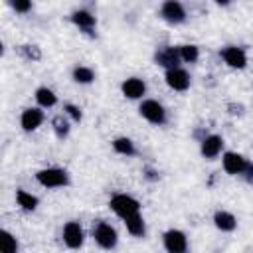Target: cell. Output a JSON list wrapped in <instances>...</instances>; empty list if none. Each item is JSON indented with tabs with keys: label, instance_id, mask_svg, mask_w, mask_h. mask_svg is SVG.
Masks as SVG:
<instances>
[{
	"label": "cell",
	"instance_id": "obj_1",
	"mask_svg": "<svg viewBox=\"0 0 253 253\" xmlns=\"http://www.w3.org/2000/svg\"><path fill=\"white\" fill-rule=\"evenodd\" d=\"M36 180L43 188H65L69 184V174L63 168L51 166V168H42L36 172Z\"/></svg>",
	"mask_w": 253,
	"mask_h": 253
},
{
	"label": "cell",
	"instance_id": "obj_2",
	"mask_svg": "<svg viewBox=\"0 0 253 253\" xmlns=\"http://www.w3.org/2000/svg\"><path fill=\"white\" fill-rule=\"evenodd\" d=\"M109 208L125 221L126 217L134 215V213H140V204L136 198L128 196V194H115L111 200H109Z\"/></svg>",
	"mask_w": 253,
	"mask_h": 253
},
{
	"label": "cell",
	"instance_id": "obj_3",
	"mask_svg": "<svg viewBox=\"0 0 253 253\" xmlns=\"http://www.w3.org/2000/svg\"><path fill=\"white\" fill-rule=\"evenodd\" d=\"M93 239H95V243H97L101 249H105V251L115 249L117 243H119L117 229H115L111 223H107V221H97V223L93 225Z\"/></svg>",
	"mask_w": 253,
	"mask_h": 253
},
{
	"label": "cell",
	"instance_id": "obj_4",
	"mask_svg": "<svg viewBox=\"0 0 253 253\" xmlns=\"http://www.w3.org/2000/svg\"><path fill=\"white\" fill-rule=\"evenodd\" d=\"M138 113H140V117L144 121H148L150 125H158V126L164 125L166 119H168L164 105L158 103V101H154V99H144L140 103V107H138Z\"/></svg>",
	"mask_w": 253,
	"mask_h": 253
},
{
	"label": "cell",
	"instance_id": "obj_5",
	"mask_svg": "<svg viewBox=\"0 0 253 253\" xmlns=\"http://www.w3.org/2000/svg\"><path fill=\"white\" fill-rule=\"evenodd\" d=\"M61 239L65 243L67 249H81L83 247V241H85V233H83V227L79 221H67L63 225V231H61Z\"/></svg>",
	"mask_w": 253,
	"mask_h": 253
},
{
	"label": "cell",
	"instance_id": "obj_6",
	"mask_svg": "<svg viewBox=\"0 0 253 253\" xmlns=\"http://www.w3.org/2000/svg\"><path fill=\"white\" fill-rule=\"evenodd\" d=\"M160 18L166 20L168 24H174L176 26V24L186 22L188 14H186V8H184L182 2H178V0H166L160 6Z\"/></svg>",
	"mask_w": 253,
	"mask_h": 253
},
{
	"label": "cell",
	"instance_id": "obj_7",
	"mask_svg": "<svg viewBox=\"0 0 253 253\" xmlns=\"http://www.w3.org/2000/svg\"><path fill=\"white\" fill-rule=\"evenodd\" d=\"M162 243L166 253H186L188 251V237L182 229H168L162 235Z\"/></svg>",
	"mask_w": 253,
	"mask_h": 253
},
{
	"label": "cell",
	"instance_id": "obj_8",
	"mask_svg": "<svg viewBox=\"0 0 253 253\" xmlns=\"http://www.w3.org/2000/svg\"><path fill=\"white\" fill-rule=\"evenodd\" d=\"M247 164H249L247 158L243 154H239V152H225L221 156V166L229 176H241L245 172Z\"/></svg>",
	"mask_w": 253,
	"mask_h": 253
},
{
	"label": "cell",
	"instance_id": "obj_9",
	"mask_svg": "<svg viewBox=\"0 0 253 253\" xmlns=\"http://www.w3.org/2000/svg\"><path fill=\"white\" fill-rule=\"evenodd\" d=\"M43 119H45V117H43V111H42L40 107H28V109L22 111L20 126H22V130H26V132H34V130H38V128L42 126Z\"/></svg>",
	"mask_w": 253,
	"mask_h": 253
},
{
	"label": "cell",
	"instance_id": "obj_10",
	"mask_svg": "<svg viewBox=\"0 0 253 253\" xmlns=\"http://www.w3.org/2000/svg\"><path fill=\"white\" fill-rule=\"evenodd\" d=\"M221 57L227 67L231 69H243L247 65V53L237 45H225L221 49Z\"/></svg>",
	"mask_w": 253,
	"mask_h": 253
},
{
	"label": "cell",
	"instance_id": "obj_11",
	"mask_svg": "<svg viewBox=\"0 0 253 253\" xmlns=\"http://www.w3.org/2000/svg\"><path fill=\"white\" fill-rule=\"evenodd\" d=\"M221 150H223V138H221L219 134H208V136H204L202 142H200V152H202V156L208 158V160L217 158V156L221 154Z\"/></svg>",
	"mask_w": 253,
	"mask_h": 253
},
{
	"label": "cell",
	"instance_id": "obj_12",
	"mask_svg": "<svg viewBox=\"0 0 253 253\" xmlns=\"http://www.w3.org/2000/svg\"><path fill=\"white\" fill-rule=\"evenodd\" d=\"M164 79H166V85L174 91H186L190 87V75L186 69L182 67H176V69H168L164 73Z\"/></svg>",
	"mask_w": 253,
	"mask_h": 253
},
{
	"label": "cell",
	"instance_id": "obj_13",
	"mask_svg": "<svg viewBox=\"0 0 253 253\" xmlns=\"http://www.w3.org/2000/svg\"><path fill=\"white\" fill-rule=\"evenodd\" d=\"M121 91H123V95H125L126 99L136 101V99H142V97H144V93H146V83H144V79H140V77H128V79H125V81L121 83Z\"/></svg>",
	"mask_w": 253,
	"mask_h": 253
},
{
	"label": "cell",
	"instance_id": "obj_14",
	"mask_svg": "<svg viewBox=\"0 0 253 253\" xmlns=\"http://www.w3.org/2000/svg\"><path fill=\"white\" fill-rule=\"evenodd\" d=\"M154 61H156V65H162V67L168 71V69L180 67V61H182V59H180L178 47H162L160 51H156Z\"/></svg>",
	"mask_w": 253,
	"mask_h": 253
},
{
	"label": "cell",
	"instance_id": "obj_15",
	"mask_svg": "<svg viewBox=\"0 0 253 253\" xmlns=\"http://www.w3.org/2000/svg\"><path fill=\"white\" fill-rule=\"evenodd\" d=\"M71 22L85 34L95 36V26H97V18L89 12V10H75L71 14Z\"/></svg>",
	"mask_w": 253,
	"mask_h": 253
},
{
	"label": "cell",
	"instance_id": "obj_16",
	"mask_svg": "<svg viewBox=\"0 0 253 253\" xmlns=\"http://www.w3.org/2000/svg\"><path fill=\"white\" fill-rule=\"evenodd\" d=\"M213 225L223 231V233H229L237 227V217L231 213V211H225V210H217L213 213Z\"/></svg>",
	"mask_w": 253,
	"mask_h": 253
},
{
	"label": "cell",
	"instance_id": "obj_17",
	"mask_svg": "<svg viewBox=\"0 0 253 253\" xmlns=\"http://www.w3.org/2000/svg\"><path fill=\"white\" fill-rule=\"evenodd\" d=\"M125 227L132 237H144V233H146V223H144L140 213H134V215L126 217L125 219Z\"/></svg>",
	"mask_w": 253,
	"mask_h": 253
},
{
	"label": "cell",
	"instance_id": "obj_18",
	"mask_svg": "<svg viewBox=\"0 0 253 253\" xmlns=\"http://www.w3.org/2000/svg\"><path fill=\"white\" fill-rule=\"evenodd\" d=\"M36 101H38L40 109H49L57 103V95L49 87H38L36 89Z\"/></svg>",
	"mask_w": 253,
	"mask_h": 253
},
{
	"label": "cell",
	"instance_id": "obj_19",
	"mask_svg": "<svg viewBox=\"0 0 253 253\" xmlns=\"http://www.w3.org/2000/svg\"><path fill=\"white\" fill-rule=\"evenodd\" d=\"M16 202H18V206H20L24 211H34V210L38 208V204H40L38 196L30 194V192H26V190H16Z\"/></svg>",
	"mask_w": 253,
	"mask_h": 253
},
{
	"label": "cell",
	"instance_id": "obj_20",
	"mask_svg": "<svg viewBox=\"0 0 253 253\" xmlns=\"http://www.w3.org/2000/svg\"><path fill=\"white\" fill-rule=\"evenodd\" d=\"M113 150L117 154H123V156H134L136 154V146L134 142L128 138V136H119L113 140Z\"/></svg>",
	"mask_w": 253,
	"mask_h": 253
},
{
	"label": "cell",
	"instance_id": "obj_21",
	"mask_svg": "<svg viewBox=\"0 0 253 253\" xmlns=\"http://www.w3.org/2000/svg\"><path fill=\"white\" fill-rule=\"evenodd\" d=\"M18 251H20L18 239L8 229H2L0 231V253H18Z\"/></svg>",
	"mask_w": 253,
	"mask_h": 253
},
{
	"label": "cell",
	"instance_id": "obj_22",
	"mask_svg": "<svg viewBox=\"0 0 253 253\" xmlns=\"http://www.w3.org/2000/svg\"><path fill=\"white\" fill-rule=\"evenodd\" d=\"M71 77H73V81L79 83V85H89V83L95 81V73H93V69H91V67H85V65H77V67H73Z\"/></svg>",
	"mask_w": 253,
	"mask_h": 253
},
{
	"label": "cell",
	"instance_id": "obj_23",
	"mask_svg": "<svg viewBox=\"0 0 253 253\" xmlns=\"http://www.w3.org/2000/svg\"><path fill=\"white\" fill-rule=\"evenodd\" d=\"M178 51H180V59H182L184 63H196L198 57H200V47L194 45V43L178 45Z\"/></svg>",
	"mask_w": 253,
	"mask_h": 253
},
{
	"label": "cell",
	"instance_id": "obj_24",
	"mask_svg": "<svg viewBox=\"0 0 253 253\" xmlns=\"http://www.w3.org/2000/svg\"><path fill=\"white\" fill-rule=\"evenodd\" d=\"M51 126H53V132L57 138H65L69 134V121L63 117V115H55L53 121H51Z\"/></svg>",
	"mask_w": 253,
	"mask_h": 253
},
{
	"label": "cell",
	"instance_id": "obj_25",
	"mask_svg": "<svg viewBox=\"0 0 253 253\" xmlns=\"http://www.w3.org/2000/svg\"><path fill=\"white\" fill-rule=\"evenodd\" d=\"M63 111H65V115H67V117H71L75 123H79V121H81V117H83L81 109H79L77 105H73V103H65V105H63Z\"/></svg>",
	"mask_w": 253,
	"mask_h": 253
},
{
	"label": "cell",
	"instance_id": "obj_26",
	"mask_svg": "<svg viewBox=\"0 0 253 253\" xmlns=\"http://www.w3.org/2000/svg\"><path fill=\"white\" fill-rule=\"evenodd\" d=\"M22 53H24L28 59H34V61H38V59L42 57V51H40L36 45H24V47H22Z\"/></svg>",
	"mask_w": 253,
	"mask_h": 253
},
{
	"label": "cell",
	"instance_id": "obj_27",
	"mask_svg": "<svg viewBox=\"0 0 253 253\" xmlns=\"http://www.w3.org/2000/svg\"><path fill=\"white\" fill-rule=\"evenodd\" d=\"M10 6L20 14H26L32 10V2H28V0H16V2H10Z\"/></svg>",
	"mask_w": 253,
	"mask_h": 253
},
{
	"label": "cell",
	"instance_id": "obj_28",
	"mask_svg": "<svg viewBox=\"0 0 253 253\" xmlns=\"http://www.w3.org/2000/svg\"><path fill=\"white\" fill-rule=\"evenodd\" d=\"M241 176L245 178V182H247V184H253V162H249V164H247V168H245V172H243Z\"/></svg>",
	"mask_w": 253,
	"mask_h": 253
},
{
	"label": "cell",
	"instance_id": "obj_29",
	"mask_svg": "<svg viewBox=\"0 0 253 253\" xmlns=\"http://www.w3.org/2000/svg\"><path fill=\"white\" fill-rule=\"evenodd\" d=\"M154 174H156L154 170H146V178H150V180H156L158 176H154Z\"/></svg>",
	"mask_w": 253,
	"mask_h": 253
}]
</instances>
